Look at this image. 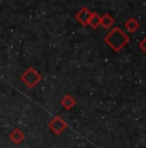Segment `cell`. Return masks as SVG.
<instances>
[{
	"label": "cell",
	"instance_id": "obj_1",
	"mask_svg": "<svg viewBox=\"0 0 146 148\" xmlns=\"http://www.w3.org/2000/svg\"><path fill=\"white\" fill-rule=\"evenodd\" d=\"M104 41H105V44L108 45L112 50L119 52V50H122L123 48L130 42V38L123 32L122 28L114 27L113 30H110V32L104 38Z\"/></svg>",
	"mask_w": 146,
	"mask_h": 148
},
{
	"label": "cell",
	"instance_id": "obj_2",
	"mask_svg": "<svg viewBox=\"0 0 146 148\" xmlns=\"http://www.w3.org/2000/svg\"><path fill=\"white\" fill-rule=\"evenodd\" d=\"M41 79H43L41 73L39 72L36 68H33V67L27 68V70L24 71V72L22 73V76H21L22 82H23L27 88H31V89H32V88H35L36 85L41 81Z\"/></svg>",
	"mask_w": 146,
	"mask_h": 148
},
{
	"label": "cell",
	"instance_id": "obj_3",
	"mask_svg": "<svg viewBox=\"0 0 146 148\" xmlns=\"http://www.w3.org/2000/svg\"><path fill=\"white\" fill-rule=\"evenodd\" d=\"M49 129L51 130L55 135H59L67 129V122L64 121L60 116H55V117L49 122Z\"/></svg>",
	"mask_w": 146,
	"mask_h": 148
},
{
	"label": "cell",
	"instance_id": "obj_4",
	"mask_svg": "<svg viewBox=\"0 0 146 148\" xmlns=\"http://www.w3.org/2000/svg\"><path fill=\"white\" fill-rule=\"evenodd\" d=\"M91 14L92 12L89 8H82V9H80V12H77V14H76V19L82 26H89V21L91 18Z\"/></svg>",
	"mask_w": 146,
	"mask_h": 148
},
{
	"label": "cell",
	"instance_id": "obj_5",
	"mask_svg": "<svg viewBox=\"0 0 146 148\" xmlns=\"http://www.w3.org/2000/svg\"><path fill=\"white\" fill-rule=\"evenodd\" d=\"M139 27H140L139 21H137L136 18H133V17L124 22V30L128 31L130 34H135L137 30H139Z\"/></svg>",
	"mask_w": 146,
	"mask_h": 148
},
{
	"label": "cell",
	"instance_id": "obj_6",
	"mask_svg": "<svg viewBox=\"0 0 146 148\" xmlns=\"http://www.w3.org/2000/svg\"><path fill=\"white\" fill-rule=\"evenodd\" d=\"M76 103H77V101L69 94H67L66 97H63V98L60 99V104L64 110H72V108L76 106Z\"/></svg>",
	"mask_w": 146,
	"mask_h": 148
},
{
	"label": "cell",
	"instance_id": "obj_7",
	"mask_svg": "<svg viewBox=\"0 0 146 148\" xmlns=\"http://www.w3.org/2000/svg\"><path fill=\"white\" fill-rule=\"evenodd\" d=\"M114 22H116V19L113 18V17L110 16L109 13H105L101 16V21H100V26H103L104 28H106V30H109L110 27H113Z\"/></svg>",
	"mask_w": 146,
	"mask_h": 148
},
{
	"label": "cell",
	"instance_id": "obj_8",
	"mask_svg": "<svg viewBox=\"0 0 146 148\" xmlns=\"http://www.w3.org/2000/svg\"><path fill=\"white\" fill-rule=\"evenodd\" d=\"M9 139L13 142V143L19 144L21 142H23L24 134H23V132H22L21 129H14V130H13V132L9 134Z\"/></svg>",
	"mask_w": 146,
	"mask_h": 148
},
{
	"label": "cell",
	"instance_id": "obj_9",
	"mask_svg": "<svg viewBox=\"0 0 146 148\" xmlns=\"http://www.w3.org/2000/svg\"><path fill=\"white\" fill-rule=\"evenodd\" d=\"M100 21H101V16L92 12L91 18H90V21H89V26H91L94 30H96V28L100 26Z\"/></svg>",
	"mask_w": 146,
	"mask_h": 148
},
{
	"label": "cell",
	"instance_id": "obj_10",
	"mask_svg": "<svg viewBox=\"0 0 146 148\" xmlns=\"http://www.w3.org/2000/svg\"><path fill=\"white\" fill-rule=\"evenodd\" d=\"M139 47H140V49H141L142 52L146 53V38H144L141 41L139 42Z\"/></svg>",
	"mask_w": 146,
	"mask_h": 148
}]
</instances>
